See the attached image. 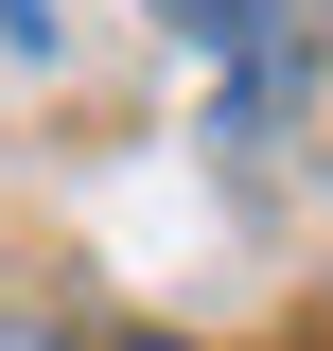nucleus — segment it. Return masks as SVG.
Instances as JSON below:
<instances>
[{"instance_id": "2", "label": "nucleus", "mask_w": 333, "mask_h": 351, "mask_svg": "<svg viewBox=\"0 0 333 351\" xmlns=\"http://www.w3.org/2000/svg\"><path fill=\"white\" fill-rule=\"evenodd\" d=\"M0 36H18V53H53V0H0Z\"/></svg>"}, {"instance_id": "4", "label": "nucleus", "mask_w": 333, "mask_h": 351, "mask_svg": "<svg viewBox=\"0 0 333 351\" xmlns=\"http://www.w3.org/2000/svg\"><path fill=\"white\" fill-rule=\"evenodd\" d=\"M123 351H175V334H123Z\"/></svg>"}, {"instance_id": "3", "label": "nucleus", "mask_w": 333, "mask_h": 351, "mask_svg": "<svg viewBox=\"0 0 333 351\" xmlns=\"http://www.w3.org/2000/svg\"><path fill=\"white\" fill-rule=\"evenodd\" d=\"M0 351H71V334H36V316H0Z\"/></svg>"}, {"instance_id": "1", "label": "nucleus", "mask_w": 333, "mask_h": 351, "mask_svg": "<svg viewBox=\"0 0 333 351\" xmlns=\"http://www.w3.org/2000/svg\"><path fill=\"white\" fill-rule=\"evenodd\" d=\"M158 18H175L193 53H228V71H263V53L298 36V0H158Z\"/></svg>"}]
</instances>
